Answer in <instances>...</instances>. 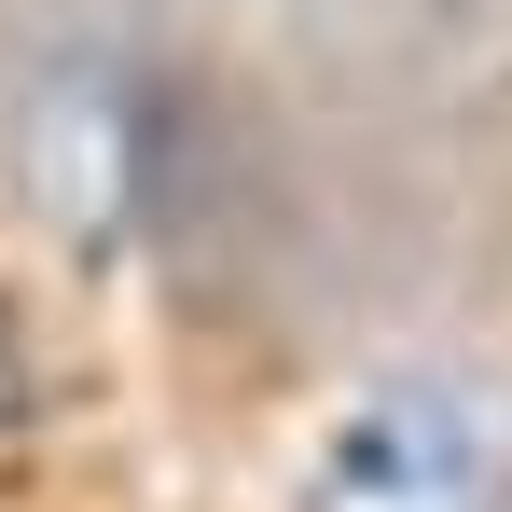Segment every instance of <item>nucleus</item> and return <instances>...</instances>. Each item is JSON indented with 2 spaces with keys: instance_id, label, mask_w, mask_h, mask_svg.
I'll use <instances>...</instances> for the list:
<instances>
[{
  "instance_id": "nucleus-1",
  "label": "nucleus",
  "mask_w": 512,
  "mask_h": 512,
  "mask_svg": "<svg viewBox=\"0 0 512 512\" xmlns=\"http://www.w3.org/2000/svg\"><path fill=\"white\" fill-rule=\"evenodd\" d=\"M512 499V416L485 374H374L305 457L291 512H499Z\"/></svg>"
}]
</instances>
